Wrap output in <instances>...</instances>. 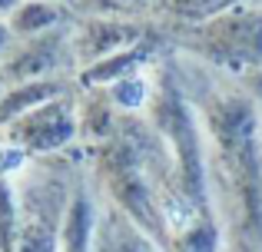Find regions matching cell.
Here are the masks:
<instances>
[{"instance_id":"1","label":"cell","mask_w":262,"mask_h":252,"mask_svg":"<svg viewBox=\"0 0 262 252\" xmlns=\"http://www.w3.org/2000/svg\"><path fill=\"white\" fill-rule=\"evenodd\" d=\"M199 27L216 43V57L232 70H243L246 63H262V13L249 10V4H239Z\"/></svg>"},{"instance_id":"2","label":"cell","mask_w":262,"mask_h":252,"mask_svg":"<svg viewBox=\"0 0 262 252\" xmlns=\"http://www.w3.org/2000/svg\"><path fill=\"white\" fill-rule=\"evenodd\" d=\"M77 123H73L70 103H43L37 110L24 113L20 120H13L7 136L13 146H20L24 153H50L60 149L63 143L73 140Z\"/></svg>"},{"instance_id":"3","label":"cell","mask_w":262,"mask_h":252,"mask_svg":"<svg viewBox=\"0 0 262 252\" xmlns=\"http://www.w3.org/2000/svg\"><path fill=\"white\" fill-rule=\"evenodd\" d=\"M20 50L7 60V77H13L17 83H33L40 80L47 70H57V63L63 60L67 50V37L60 33H43V37H30V40H20Z\"/></svg>"},{"instance_id":"4","label":"cell","mask_w":262,"mask_h":252,"mask_svg":"<svg viewBox=\"0 0 262 252\" xmlns=\"http://www.w3.org/2000/svg\"><path fill=\"white\" fill-rule=\"evenodd\" d=\"M90 252H156V246L133 226V219L123 213H110L96 222Z\"/></svg>"},{"instance_id":"5","label":"cell","mask_w":262,"mask_h":252,"mask_svg":"<svg viewBox=\"0 0 262 252\" xmlns=\"http://www.w3.org/2000/svg\"><path fill=\"white\" fill-rule=\"evenodd\" d=\"M60 24H63V4H53V0H24L7 17V27L13 30L17 40L43 37V33L57 30Z\"/></svg>"},{"instance_id":"6","label":"cell","mask_w":262,"mask_h":252,"mask_svg":"<svg viewBox=\"0 0 262 252\" xmlns=\"http://www.w3.org/2000/svg\"><path fill=\"white\" fill-rule=\"evenodd\" d=\"M60 83H50V80H33V83H20L17 90L0 93V123H13L24 113L37 110V106L50 103V97H57Z\"/></svg>"},{"instance_id":"7","label":"cell","mask_w":262,"mask_h":252,"mask_svg":"<svg viewBox=\"0 0 262 252\" xmlns=\"http://www.w3.org/2000/svg\"><path fill=\"white\" fill-rule=\"evenodd\" d=\"M239 4H246V0H163L160 7L179 20H189V24H209Z\"/></svg>"},{"instance_id":"8","label":"cell","mask_w":262,"mask_h":252,"mask_svg":"<svg viewBox=\"0 0 262 252\" xmlns=\"http://www.w3.org/2000/svg\"><path fill=\"white\" fill-rule=\"evenodd\" d=\"M149 4H163V0H93L96 10H110V13H136Z\"/></svg>"},{"instance_id":"9","label":"cell","mask_w":262,"mask_h":252,"mask_svg":"<svg viewBox=\"0 0 262 252\" xmlns=\"http://www.w3.org/2000/svg\"><path fill=\"white\" fill-rule=\"evenodd\" d=\"M13 40H17V37H13V30L7 27V20H0V57L13 47Z\"/></svg>"},{"instance_id":"10","label":"cell","mask_w":262,"mask_h":252,"mask_svg":"<svg viewBox=\"0 0 262 252\" xmlns=\"http://www.w3.org/2000/svg\"><path fill=\"white\" fill-rule=\"evenodd\" d=\"M20 4H24V0H0V20H7Z\"/></svg>"},{"instance_id":"11","label":"cell","mask_w":262,"mask_h":252,"mask_svg":"<svg viewBox=\"0 0 262 252\" xmlns=\"http://www.w3.org/2000/svg\"><path fill=\"white\" fill-rule=\"evenodd\" d=\"M53 4H70V0H53Z\"/></svg>"}]
</instances>
